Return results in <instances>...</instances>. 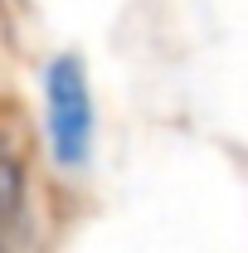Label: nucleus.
<instances>
[{
  "label": "nucleus",
  "mask_w": 248,
  "mask_h": 253,
  "mask_svg": "<svg viewBox=\"0 0 248 253\" xmlns=\"http://www.w3.org/2000/svg\"><path fill=\"white\" fill-rule=\"evenodd\" d=\"M44 131H49L54 161L68 170H78L93 156V136H97L93 88L73 54H59L44 63Z\"/></svg>",
  "instance_id": "nucleus-1"
},
{
  "label": "nucleus",
  "mask_w": 248,
  "mask_h": 253,
  "mask_svg": "<svg viewBox=\"0 0 248 253\" xmlns=\"http://www.w3.org/2000/svg\"><path fill=\"white\" fill-rule=\"evenodd\" d=\"M20 205H25V161L0 122V229L20 219Z\"/></svg>",
  "instance_id": "nucleus-2"
}]
</instances>
